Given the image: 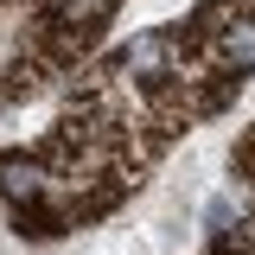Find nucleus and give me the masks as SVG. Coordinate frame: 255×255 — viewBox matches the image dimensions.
<instances>
[{
    "mask_svg": "<svg viewBox=\"0 0 255 255\" xmlns=\"http://www.w3.org/2000/svg\"><path fill=\"white\" fill-rule=\"evenodd\" d=\"M0 185L13 191V198H32V191H38V166H26V159H6V166H0Z\"/></svg>",
    "mask_w": 255,
    "mask_h": 255,
    "instance_id": "nucleus-1",
    "label": "nucleus"
},
{
    "mask_svg": "<svg viewBox=\"0 0 255 255\" xmlns=\"http://www.w3.org/2000/svg\"><path fill=\"white\" fill-rule=\"evenodd\" d=\"M223 58L249 70V64H255V26H236V32H230V38H223Z\"/></svg>",
    "mask_w": 255,
    "mask_h": 255,
    "instance_id": "nucleus-2",
    "label": "nucleus"
},
{
    "mask_svg": "<svg viewBox=\"0 0 255 255\" xmlns=\"http://www.w3.org/2000/svg\"><path fill=\"white\" fill-rule=\"evenodd\" d=\"M109 0H64V13H83V19H102Z\"/></svg>",
    "mask_w": 255,
    "mask_h": 255,
    "instance_id": "nucleus-3",
    "label": "nucleus"
}]
</instances>
